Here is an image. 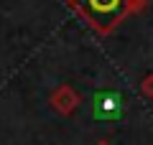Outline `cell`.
Here are the masks:
<instances>
[{
	"instance_id": "cell-1",
	"label": "cell",
	"mask_w": 153,
	"mask_h": 145,
	"mask_svg": "<svg viewBox=\"0 0 153 145\" xmlns=\"http://www.w3.org/2000/svg\"><path fill=\"white\" fill-rule=\"evenodd\" d=\"M143 5L146 0H79V13L100 33H110Z\"/></svg>"
},
{
	"instance_id": "cell-2",
	"label": "cell",
	"mask_w": 153,
	"mask_h": 145,
	"mask_svg": "<svg viewBox=\"0 0 153 145\" xmlns=\"http://www.w3.org/2000/svg\"><path fill=\"white\" fill-rule=\"evenodd\" d=\"M92 109L94 115H97L100 120H117L123 115V109H125V99H123L120 92H115V89H102L94 94L92 99Z\"/></svg>"
},
{
	"instance_id": "cell-3",
	"label": "cell",
	"mask_w": 153,
	"mask_h": 145,
	"mask_svg": "<svg viewBox=\"0 0 153 145\" xmlns=\"http://www.w3.org/2000/svg\"><path fill=\"white\" fill-rule=\"evenodd\" d=\"M76 102H79V99H76V94L69 89V87H64V89H59L54 94V107L61 109V112H71V109L76 107Z\"/></svg>"
},
{
	"instance_id": "cell-4",
	"label": "cell",
	"mask_w": 153,
	"mask_h": 145,
	"mask_svg": "<svg viewBox=\"0 0 153 145\" xmlns=\"http://www.w3.org/2000/svg\"><path fill=\"white\" fill-rule=\"evenodd\" d=\"M140 92L148 97V99H153V74H148L146 79H143V84H140Z\"/></svg>"
},
{
	"instance_id": "cell-5",
	"label": "cell",
	"mask_w": 153,
	"mask_h": 145,
	"mask_svg": "<svg viewBox=\"0 0 153 145\" xmlns=\"http://www.w3.org/2000/svg\"><path fill=\"white\" fill-rule=\"evenodd\" d=\"M97 145H110V143H105V140H100V143H97Z\"/></svg>"
}]
</instances>
